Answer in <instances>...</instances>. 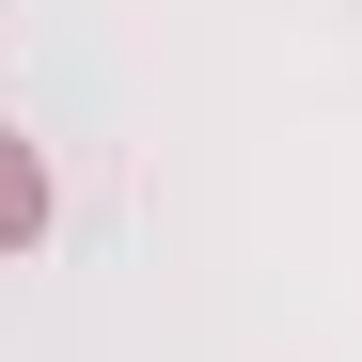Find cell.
<instances>
[{
	"label": "cell",
	"mask_w": 362,
	"mask_h": 362,
	"mask_svg": "<svg viewBox=\"0 0 362 362\" xmlns=\"http://www.w3.org/2000/svg\"><path fill=\"white\" fill-rule=\"evenodd\" d=\"M32 236H47V158L0 127V252H32Z\"/></svg>",
	"instance_id": "1"
}]
</instances>
